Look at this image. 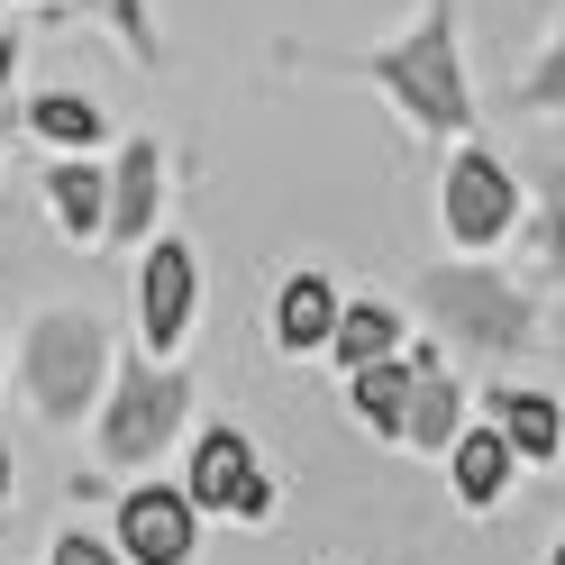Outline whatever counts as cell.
<instances>
[{"mask_svg":"<svg viewBox=\"0 0 565 565\" xmlns=\"http://www.w3.org/2000/svg\"><path fill=\"white\" fill-rule=\"evenodd\" d=\"M547 565H565V539H556V547H547Z\"/></svg>","mask_w":565,"mask_h":565,"instance_id":"24","label":"cell"},{"mask_svg":"<svg viewBox=\"0 0 565 565\" xmlns=\"http://www.w3.org/2000/svg\"><path fill=\"white\" fill-rule=\"evenodd\" d=\"M556 466H565V447H556Z\"/></svg>","mask_w":565,"mask_h":565,"instance_id":"25","label":"cell"},{"mask_svg":"<svg viewBox=\"0 0 565 565\" xmlns=\"http://www.w3.org/2000/svg\"><path fill=\"white\" fill-rule=\"evenodd\" d=\"M100 192H110L100 246H147L156 210H164V147L156 137H119V156H100Z\"/></svg>","mask_w":565,"mask_h":565,"instance_id":"9","label":"cell"},{"mask_svg":"<svg viewBox=\"0 0 565 565\" xmlns=\"http://www.w3.org/2000/svg\"><path fill=\"white\" fill-rule=\"evenodd\" d=\"M365 83L393 100V110L429 137V147H456L475 137V92H466V46H456V0H429L411 38L365 55Z\"/></svg>","mask_w":565,"mask_h":565,"instance_id":"1","label":"cell"},{"mask_svg":"<svg viewBox=\"0 0 565 565\" xmlns=\"http://www.w3.org/2000/svg\"><path fill=\"white\" fill-rule=\"evenodd\" d=\"M419 310H429V329L447 347H466V356H520V347H539V301L483 256L429 265L419 274Z\"/></svg>","mask_w":565,"mask_h":565,"instance_id":"3","label":"cell"},{"mask_svg":"<svg viewBox=\"0 0 565 565\" xmlns=\"http://www.w3.org/2000/svg\"><path fill=\"white\" fill-rule=\"evenodd\" d=\"M46 210L74 246H100V220H110V192H100V156H55L46 164Z\"/></svg>","mask_w":565,"mask_h":565,"instance_id":"14","label":"cell"},{"mask_svg":"<svg viewBox=\"0 0 565 565\" xmlns=\"http://www.w3.org/2000/svg\"><path fill=\"white\" fill-rule=\"evenodd\" d=\"M183 429H192V374L173 356H119L92 402V456L110 475H156V456L183 447Z\"/></svg>","mask_w":565,"mask_h":565,"instance_id":"2","label":"cell"},{"mask_svg":"<svg viewBox=\"0 0 565 565\" xmlns=\"http://www.w3.org/2000/svg\"><path fill=\"white\" fill-rule=\"evenodd\" d=\"M520 228H529V256H539V274L565 282V164L539 173V210H520Z\"/></svg>","mask_w":565,"mask_h":565,"instance_id":"18","label":"cell"},{"mask_svg":"<svg viewBox=\"0 0 565 565\" xmlns=\"http://www.w3.org/2000/svg\"><path fill=\"white\" fill-rule=\"evenodd\" d=\"M402 402H411V356L347 365V411H356L374 438H402Z\"/></svg>","mask_w":565,"mask_h":565,"instance_id":"16","label":"cell"},{"mask_svg":"<svg viewBox=\"0 0 565 565\" xmlns=\"http://www.w3.org/2000/svg\"><path fill=\"white\" fill-rule=\"evenodd\" d=\"M520 110H539V119H565V19L547 28V46L529 55V83H520Z\"/></svg>","mask_w":565,"mask_h":565,"instance_id":"19","label":"cell"},{"mask_svg":"<svg viewBox=\"0 0 565 565\" xmlns=\"http://www.w3.org/2000/svg\"><path fill=\"white\" fill-rule=\"evenodd\" d=\"M10 492H19V456H10V438H0V511H10Z\"/></svg>","mask_w":565,"mask_h":565,"instance_id":"23","label":"cell"},{"mask_svg":"<svg viewBox=\"0 0 565 565\" xmlns=\"http://www.w3.org/2000/svg\"><path fill=\"white\" fill-rule=\"evenodd\" d=\"M110 365H119V347L92 310H38L19 338V383L38 402V419H55V429H83V411L100 402Z\"/></svg>","mask_w":565,"mask_h":565,"instance_id":"4","label":"cell"},{"mask_svg":"<svg viewBox=\"0 0 565 565\" xmlns=\"http://www.w3.org/2000/svg\"><path fill=\"white\" fill-rule=\"evenodd\" d=\"M46 565H128V556L100 539V529H64V539L46 547Z\"/></svg>","mask_w":565,"mask_h":565,"instance_id":"20","label":"cell"},{"mask_svg":"<svg viewBox=\"0 0 565 565\" xmlns=\"http://www.w3.org/2000/svg\"><path fill=\"white\" fill-rule=\"evenodd\" d=\"M183 502L201 520H237V529H265L274 502H282V483L265 475V456L256 438L237 429V419H220V429H201L192 438V466H183Z\"/></svg>","mask_w":565,"mask_h":565,"instance_id":"6","label":"cell"},{"mask_svg":"<svg viewBox=\"0 0 565 565\" xmlns=\"http://www.w3.org/2000/svg\"><path fill=\"white\" fill-rule=\"evenodd\" d=\"M28 137H46L55 156H92L100 137H110V119H100L92 92H38L28 100Z\"/></svg>","mask_w":565,"mask_h":565,"instance_id":"15","label":"cell"},{"mask_svg":"<svg viewBox=\"0 0 565 565\" xmlns=\"http://www.w3.org/2000/svg\"><path fill=\"white\" fill-rule=\"evenodd\" d=\"M110 547H119L128 565H192V547H201V511L183 502V483L128 475L119 511H110Z\"/></svg>","mask_w":565,"mask_h":565,"instance_id":"8","label":"cell"},{"mask_svg":"<svg viewBox=\"0 0 565 565\" xmlns=\"http://www.w3.org/2000/svg\"><path fill=\"white\" fill-rule=\"evenodd\" d=\"M411 356V402H402V447L411 456H447V438L466 429V374H447L438 347H402Z\"/></svg>","mask_w":565,"mask_h":565,"instance_id":"10","label":"cell"},{"mask_svg":"<svg viewBox=\"0 0 565 565\" xmlns=\"http://www.w3.org/2000/svg\"><path fill=\"white\" fill-rule=\"evenodd\" d=\"M520 173L483 147V137H456V156L438 173V228L447 246H466V256H492V246L520 237Z\"/></svg>","mask_w":565,"mask_h":565,"instance_id":"5","label":"cell"},{"mask_svg":"<svg viewBox=\"0 0 565 565\" xmlns=\"http://www.w3.org/2000/svg\"><path fill=\"white\" fill-rule=\"evenodd\" d=\"M329 356H338V374L347 365H374V356H402V310L393 301H338Z\"/></svg>","mask_w":565,"mask_h":565,"instance_id":"17","label":"cell"},{"mask_svg":"<svg viewBox=\"0 0 565 565\" xmlns=\"http://www.w3.org/2000/svg\"><path fill=\"white\" fill-rule=\"evenodd\" d=\"M10 74H19V28H0V92H10Z\"/></svg>","mask_w":565,"mask_h":565,"instance_id":"22","label":"cell"},{"mask_svg":"<svg viewBox=\"0 0 565 565\" xmlns=\"http://www.w3.org/2000/svg\"><path fill=\"white\" fill-rule=\"evenodd\" d=\"M338 329V282L329 274H282L274 282V347L282 356H329Z\"/></svg>","mask_w":565,"mask_h":565,"instance_id":"12","label":"cell"},{"mask_svg":"<svg viewBox=\"0 0 565 565\" xmlns=\"http://www.w3.org/2000/svg\"><path fill=\"white\" fill-rule=\"evenodd\" d=\"M492 429H502V447L520 456V466H556L565 402L556 393H529V383H502V393H492Z\"/></svg>","mask_w":565,"mask_h":565,"instance_id":"13","label":"cell"},{"mask_svg":"<svg viewBox=\"0 0 565 565\" xmlns=\"http://www.w3.org/2000/svg\"><path fill=\"white\" fill-rule=\"evenodd\" d=\"M438 466H447V483H456V502H466V511H492V502L511 492L520 456L502 447V429H492V419H466V429L447 438V456H438Z\"/></svg>","mask_w":565,"mask_h":565,"instance_id":"11","label":"cell"},{"mask_svg":"<svg viewBox=\"0 0 565 565\" xmlns=\"http://www.w3.org/2000/svg\"><path fill=\"white\" fill-rule=\"evenodd\" d=\"M0 28H10V19H0Z\"/></svg>","mask_w":565,"mask_h":565,"instance_id":"26","label":"cell"},{"mask_svg":"<svg viewBox=\"0 0 565 565\" xmlns=\"http://www.w3.org/2000/svg\"><path fill=\"white\" fill-rule=\"evenodd\" d=\"M110 28L128 38V55H156V19H147V0H110Z\"/></svg>","mask_w":565,"mask_h":565,"instance_id":"21","label":"cell"},{"mask_svg":"<svg viewBox=\"0 0 565 565\" xmlns=\"http://www.w3.org/2000/svg\"><path fill=\"white\" fill-rule=\"evenodd\" d=\"M137 356H183L192 338V301H201V265L183 237H147L137 246Z\"/></svg>","mask_w":565,"mask_h":565,"instance_id":"7","label":"cell"}]
</instances>
